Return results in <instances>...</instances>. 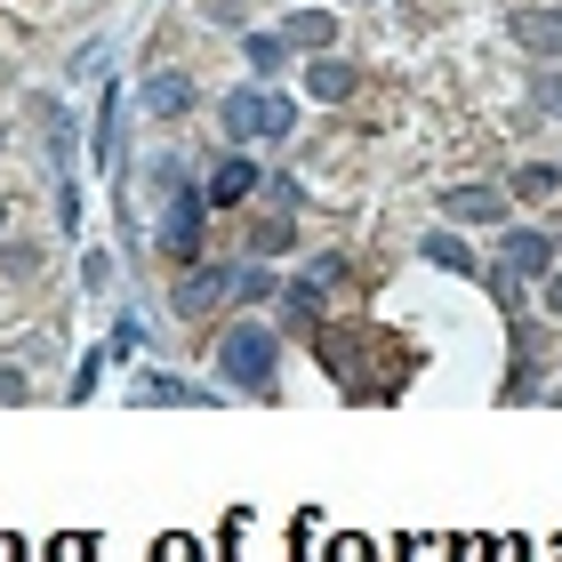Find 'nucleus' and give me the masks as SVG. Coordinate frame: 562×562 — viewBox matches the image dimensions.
Returning <instances> with one entry per match:
<instances>
[{"instance_id": "f257e3e1", "label": "nucleus", "mask_w": 562, "mask_h": 562, "mask_svg": "<svg viewBox=\"0 0 562 562\" xmlns=\"http://www.w3.org/2000/svg\"><path fill=\"white\" fill-rule=\"evenodd\" d=\"M217 378L241 386V394H273V329H258V322L225 329L217 338Z\"/></svg>"}, {"instance_id": "f03ea898", "label": "nucleus", "mask_w": 562, "mask_h": 562, "mask_svg": "<svg viewBox=\"0 0 562 562\" xmlns=\"http://www.w3.org/2000/svg\"><path fill=\"white\" fill-rule=\"evenodd\" d=\"M161 258L169 266H193L201 258V193H177L161 210Z\"/></svg>"}, {"instance_id": "7ed1b4c3", "label": "nucleus", "mask_w": 562, "mask_h": 562, "mask_svg": "<svg viewBox=\"0 0 562 562\" xmlns=\"http://www.w3.org/2000/svg\"><path fill=\"white\" fill-rule=\"evenodd\" d=\"M498 266L515 273V281H522V273H554V266H562V241L547 234V225H522V234H506Z\"/></svg>"}, {"instance_id": "20e7f679", "label": "nucleus", "mask_w": 562, "mask_h": 562, "mask_svg": "<svg viewBox=\"0 0 562 562\" xmlns=\"http://www.w3.org/2000/svg\"><path fill=\"white\" fill-rule=\"evenodd\" d=\"M506 33H515L530 57H562V9H515Z\"/></svg>"}, {"instance_id": "39448f33", "label": "nucleus", "mask_w": 562, "mask_h": 562, "mask_svg": "<svg viewBox=\"0 0 562 562\" xmlns=\"http://www.w3.org/2000/svg\"><path fill=\"white\" fill-rule=\"evenodd\" d=\"M442 217H458V225H498L506 217V193L498 186H450L442 193Z\"/></svg>"}, {"instance_id": "423d86ee", "label": "nucleus", "mask_w": 562, "mask_h": 562, "mask_svg": "<svg viewBox=\"0 0 562 562\" xmlns=\"http://www.w3.org/2000/svg\"><path fill=\"white\" fill-rule=\"evenodd\" d=\"M225 290H234V266H193L186 281H177V314H186V322H193V314H210Z\"/></svg>"}, {"instance_id": "0eeeda50", "label": "nucleus", "mask_w": 562, "mask_h": 562, "mask_svg": "<svg viewBox=\"0 0 562 562\" xmlns=\"http://www.w3.org/2000/svg\"><path fill=\"white\" fill-rule=\"evenodd\" d=\"M249 193H258V161H249V153H234V161H217V177H210V193H201V201L234 210V201H249Z\"/></svg>"}, {"instance_id": "6e6552de", "label": "nucleus", "mask_w": 562, "mask_h": 562, "mask_svg": "<svg viewBox=\"0 0 562 562\" xmlns=\"http://www.w3.org/2000/svg\"><path fill=\"white\" fill-rule=\"evenodd\" d=\"M305 97H314V105L353 97V65H346V57H314V65H305Z\"/></svg>"}, {"instance_id": "1a4fd4ad", "label": "nucleus", "mask_w": 562, "mask_h": 562, "mask_svg": "<svg viewBox=\"0 0 562 562\" xmlns=\"http://www.w3.org/2000/svg\"><path fill=\"white\" fill-rule=\"evenodd\" d=\"M266 130V89H234V97H225V137H258Z\"/></svg>"}, {"instance_id": "9d476101", "label": "nucleus", "mask_w": 562, "mask_h": 562, "mask_svg": "<svg viewBox=\"0 0 562 562\" xmlns=\"http://www.w3.org/2000/svg\"><path fill=\"white\" fill-rule=\"evenodd\" d=\"M193 105V89H186V72H153V81H145V113H186Z\"/></svg>"}, {"instance_id": "9b49d317", "label": "nucleus", "mask_w": 562, "mask_h": 562, "mask_svg": "<svg viewBox=\"0 0 562 562\" xmlns=\"http://www.w3.org/2000/svg\"><path fill=\"white\" fill-rule=\"evenodd\" d=\"M281 41H297V48H329V41H338V24H329L322 9H297V16H290V33H281Z\"/></svg>"}, {"instance_id": "f8f14e48", "label": "nucleus", "mask_w": 562, "mask_h": 562, "mask_svg": "<svg viewBox=\"0 0 562 562\" xmlns=\"http://www.w3.org/2000/svg\"><path fill=\"white\" fill-rule=\"evenodd\" d=\"M418 249H426V266H442V273H474V258H467V241H458V234H426Z\"/></svg>"}, {"instance_id": "ddd939ff", "label": "nucleus", "mask_w": 562, "mask_h": 562, "mask_svg": "<svg viewBox=\"0 0 562 562\" xmlns=\"http://www.w3.org/2000/svg\"><path fill=\"white\" fill-rule=\"evenodd\" d=\"M554 193V161H522L515 169V201H547Z\"/></svg>"}, {"instance_id": "4468645a", "label": "nucleus", "mask_w": 562, "mask_h": 562, "mask_svg": "<svg viewBox=\"0 0 562 562\" xmlns=\"http://www.w3.org/2000/svg\"><path fill=\"white\" fill-rule=\"evenodd\" d=\"M281 305H290V322H305V314L322 305V273H297L290 290H281Z\"/></svg>"}, {"instance_id": "2eb2a0df", "label": "nucleus", "mask_w": 562, "mask_h": 562, "mask_svg": "<svg viewBox=\"0 0 562 562\" xmlns=\"http://www.w3.org/2000/svg\"><path fill=\"white\" fill-rule=\"evenodd\" d=\"M290 241H297V234H290V217H273V225H258V234H249V258H281Z\"/></svg>"}, {"instance_id": "dca6fc26", "label": "nucleus", "mask_w": 562, "mask_h": 562, "mask_svg": "<svg viewBox=\"0 0 562 562\" xmlns=\"http://www.w3.org/2000/svg\"><path fill=\"white\" fill-rule=\"evenodd\" d=\"M290 130H297V105H290V97H273V89H266V130H258V137H290Z\"/></svg>"}, {"instance_id": "f3484780", "label": "nucleus", "mask_w": 562, "mask_h": 562, "mask_svg": "<svg viewBox=\"0 0 562 562\" xmlns=\"http://www.w3.org/2000/svg\"><path fill=\"white\" fill-rule=\"evenodd\" d=\"M281 57H290V41H281V33H258V41H249V65H258V72H281Z\"/></svg>"}, {"instance_id": "a211bd4d", "label": "nucleus", "mask_w": 562, "mask_h": 562, "mask_svg": "<svg viewBox=\"0 0 562 562\" xmlns=\"http://www.w3.org/2000/svg\"><path fill=\"white\" fill-rule=\"evenodd\" d=\"M482 281H491V297H498V314H515V305H522V281H515V273H506V266H491V273H482Z\"/></svg>"}, {"instance_id": "6ab92c4d", "label": "nucleus", "mask_w": 562, "mask_h": 562, "mask_svg": "<svg viewBox=\"0 0 562 562\" xmlns=\"http://www.w3.org/2000/svg\"><path fill=\"white\" fill-rule=\"evenodd\" d=\"M530 105H539L547 121H562V81H554V72H539V81H530Z\"/></svg>"}, {"instance_id": "aec40b11", "label": "nucleus", "mask_w": 562, "mask_h": 562, "mask_svg": "<svg viewBox=\"0 0 562 562\" xmlns=\"http://www.w3.org/2000/svg\"><path fill=\"white\" fill-rule=\"evenodd\" d=\"M137 394H145V402H193V386H186V378H145Z\"/></svg>"}, {"instance_id": "412c9836", "label": "nucleus", "mask_w": 562, "mask_h": 562, "mask_svg": "<svg viewBox=\"0 0 562 562\" xmlns=\"http://www.w3.org/2000/svg\"><path fill=\"white\" fill-rule=\"evenodd\" d=\"M329 562H378L370 539H329Z\"/></svg>"}, {"instance_id": "4be33fe9", "label": "nucleus", "mask_w": 562, "mask_h": 562, "mask_svg": "<svg viewBox=\"0 0 562 562\" xmlns=\"http://www.w3.org/2000/svg\"><path fill=\"white\" fill-rule=\"evenodd\" d=\"M48 562H97V539H57V547H48Z\"/></svg>"}, {"instance_id": "5701e85b", "label": "nucleus", "mask_w": 562, "mask_h": 562, "mask_svg": "<svg viewBox=\"0 0 562 562\" xmlns=\"http://www.w3.org/2000/svg\"><path fill=\"white\" fill-rule=\"evenodd\" d=\"M153 562H201V547H193V539H161V547H153Z\"/></svg>"}, {"instance_id": "b1692460", "label": "nucleus", "mask_w": 562, "mask_h": 562, "mask_svg": "<svg viewBox=\"0 0 562 562\" xmlns=\"http://www.w3.org/2000/svg\"><path fill=\"white\" fill-rule=\"evenodd\" d=\"M33 386H24V370H0V402H24Z\"/></svg>"}, {"instance_id": "393cba45", "label": "nucleus", "mask_w": 562, "mask_h": 562, "mask_svg": "<svg viewBox=\"0 0 562 562\" xmlns=\"http://www.w3.org/2000/svg\"><path fill=\"white\" fill-rule=\"evenodd\" d=\"M547 314H562V266L547 273Z\"/></svg>"}, {"instance_id": "a878e982", "label": "nucleus", "mask_w": 562, "mask_h": 562, "mask_svg": "<svg viewBox=\"0 0 562 562\" xmlns=\"http://www.w3.org/2000/svg\"><path fill=\"white\" fill-rule=\"evenodd\" d=\"M554 562H562V547H554Z\"/></svg>"}]
</instances>
